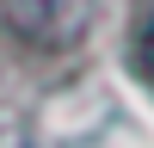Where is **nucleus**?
I'll use <instances>...</instances> for the list:
<instances>
[{
  "label": "nucleus",
  "instance_id": "f03ea898",
  "mask_svg": "<svg viewBox=\"0 0 154 148\" xmlns=\"http://www.w3.org/2000/svg\"><path fill=\"white\" fill-rule=\"evenodd\" d=\"M142 56H148V68H154V25H148V49H142Z\"/></svg>",
  "mask_w": 154,
  "mask_h": 148
},
{
  "label": "nucleus",
  "instance_id": "f257e3e1",
  "mask_svg": "<svg viewBox=\"0 0 154 148\" xmlns=\"http://www.w3.org/2000/svg\"><path fill=\"white\" fill-rule=\"evenodd\" d=\"M99 12H105V0H0L6 37L37 49V56H62V49L86 43Z\"/></svg>",
  "mask_w": 154,
  "mask_h": 148
}]
</instances>
